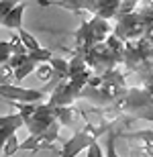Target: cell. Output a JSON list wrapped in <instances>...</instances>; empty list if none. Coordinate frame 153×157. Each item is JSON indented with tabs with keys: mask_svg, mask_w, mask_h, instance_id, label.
Here are the masks:
<instances>
[{
	"mask_svg": "<svg viewBox=\"0 0 153 157\" xmlns=\"http://www.w3.org/2000/svg\"><path fill=\"white\" fill-rule=\"evenodd\" d=\"M110 122H100V124H92V122L84 121V127L76 128V133L71 135V139H67L61 147L59 157H76L78 153H82L84 149H88L94 141H98L102 133L110 131Z\"/></svg>",
	"mask_w": 153,
	"mask_h": 157,
	"instance_id": "6da1fadb",
	"label": "cell"
},
{
	"mask_svg": "<svg viewBox=\"0 0 153 157\" xmlns=\"http://www.w3.org/2000/svg\"><path fill=\"white\" fill-rule=\"evenodd\" d=\"M47 90H33V88H21L17 84H0V98L8 102H27V104H39L47 98Z\"/></svg>",
	"mask_w": 153,
	"mask_h": 157,
	"instance_id": "7a4b0ae2",
	"label": "cell"
},
{
	"mask_svg": "<svg viewBox=\"0 0 153 157\" xmlns=\"http://www.w3.org/2000/svg\"><path fill=\"white\" fill-rule=\"evenodd\" d=\"M59 131H61V124L55 121L47 131L37 133V135H29V137L18 145V151H43V149H53V143L59 139Z\"/></svg>",
	"mask_w": 153,
	"mask_h": 157,
	"instance_id": "3957f363",
	"label": "cell"
},
{
	"mask_svg": "<svg viewBox=\"0 0 153 157\" xmlns=\"http://www.w3.org/2000/svg\"><path fill=\"white\" fill-rule=\"evenodd\" d=\"M53 122H55V108L49 106L47 102H45V104L39 102V104H35V112H33V117H31L29 121L25 122V127L29 128L31 135H37V133L47 131Z\"/></svg>",
	"mask_w": 153,
	"mask_h": 157,
	"instance_id": "277c9868",
	"label": "cell"
},
{
	"mask_svg": "<svg viewBox=\"0 0 153 157\" xmlns=\"http://www.w3.org/2000/svg\"><path fill=\"white\" fill-rule=\"evenodd\" d=\"M123 0H96V8H94V17H100L104 21L117 17V10L120 8Z\"/></svg>",
	"mask_w": 153,
	"mask_h": 157,
	"instance_id": "5b68a950",
	"label": "cell"
},
{
	"mask_svg": "<svg viewBox=\"0 0 153 157\" xmlns=\"http://www.w3.org/2000/svg\"><path fill=\"white\" fill-rule=\"evenodd\" d=\"M23 14H25V2L12 6V10L2 18V27L4 29H12V31L23 29Z\"/></svg>",
	"mask_w": 153,
	"mask_h": 157,
	"instance_id": "8992f818",
	"label": "cell"
},
{
	"mask_svg": "<svg viewBox=\"0 0 153 157\" xmlns=\"http://www.w3.org/2000/svg\"><path fill=\"white\" fill-rule=\"evenodd\" d=\"M80 117V110H76L74 106H59V108H55V121L61 124V127H71L74 124V121Z\"/></svg>",
	"mask_w": 153,
	"mask_h": 157,
	"instance_id": "52a82bcc",
	"label": "cell"
},
{
	"mask_svg": "<svg viewBox=\"0 0 153 157\" xmlns=\"http://www.w3.org/2000/svg\"><path fill=\"white\" fill-rule=\"evenodd\" d=\"M35 76H37V80L39 82H51V80H59L61 82V78L53 71V67H51V63H39L35 67Z\"/></svg>",
	"mask_w": 153,
	"mask_h": 157,
	"instance_id": "ba28073f",
	"label": "cell"
},
{
	"mask_svg": "<svg viewBox=\"0 0 153 157\" xmlns=\"http://www.w3.org/2000/svg\"><path fill=\"white\" fill-rule=\"evenodd\" d=\"M17 35L21 37V41H23V45H25V49H27V53H31V51H39V49H43L41 47V43L35 39V35H31L29 31H25V29H18L17 31Z\"/></svg>",
	"mask_w": 153,
	"mask_h": 157,
	"instance_id": "9c48e42d",
	"label": "cell"
},
{
	"mask_svg": "<svg viewBox=\"0 0 153 157\" xmlns=\"http://www.w3.org/2000/svg\"><path fill=\"white\" fill-rule=\"evenodd\" d=\"M39 63H35V61H33V59H29V53H27V61H25L23 65H18L17 70H14V80H25V78L29 76V74H33V71H35V67Z\"/></svg>",
	"mask_w": 153,
	"mask_h": 157,
	"instance_id": "30bf717a",
	"label": "cell"
},
{
	"mask_svg": "<svg viewBox=\"0 0 153 157\" xmlns=\"http://www.w3.org/2000/svg\"><path fill=\"white\" fill-rule=\"evenodd\" d=\"M18 145H21V141H18V135H10L8 139H6L4 147H2V155L4 157H12L14 153H18Z\"/></svg>",
	"mask_w": 153,
	"mask_h": 157,
	"instance_id": "8fae6325",
	"label": "cell"
},
{
	"mask_svg": "<svg viewBox=\"0 0 153 157\" xmlns=\"http://www.w3.org/2000/svg\"><path fill=\"white\" fill-rule=\"evenodd\" d=\"M117 131H108L106 133V143H104V157H120L114 149V141H117Z\"/></svg>",
	"mask_w": 153,
	"mask_h": 157,
	"instance_id": "7c38bea8",
	"label": "cell"
},
{
	"mask_svg": "<svg viewBox=\"0 0 153 157\" xmlns=\"http://www.w3.org/2000/svg\"><path fill=\"white\" fill-rule=\"evenodd\" d=\"M49 63H51L53 71H55L61 80H67V61H65V59H61V57H51V59H49Z\"/></svg>",
	"mask_w": 153,
	"mask_h": 157,
	"instance_id": "4fadbf2b",
	"label": "cell"
},
{
	"mask_svg": "<svg viewBox=\"0 0 153 157\" xmlns=\"http://www.w3.org/2000/svg\"><path fill=\"white\" fill-rule=\"evenodd\" d=\"M18 128H23V127H18V124H6V127H0V153H2V147H4L6 139H8L10 135H14Z\"/></svg>",
	"mask_w": 153,
	"mask_h": 157,
	"instance_id": "5bb4252c",
	"label": "cell"
},
{
	"mask_svg": "<svg viewBox=\"0 0 153 157\" xmlns=\"http://www.w3.org/2000/svg\"><path fill=\"white\" fill-rule=\"evenodd\" d=\"M6 124H18V127H25L23 122V117L14 112V114H2L0 117V127H6Z\"/></svg>",
	"mask_w": 153,
	"mask_h": 157,
	"instance_id": "9a60e30c",
	"label": "cell"
},
{
	"mask_svg": "<svg viewBox=\"0 0 153 157\" xmlns=\"http://www.w3.org/2000/svg\"><path fill=\"white\" fill-rule=\"evenodd\" d=\"M14 80V70H12L8 63L0 65V84H12Z\"/></svg>",
	"mask_w": 153,
	"mask_h": 157,
	"instance_id": "2e32d148",
	"label": "cell"
},
{
	"mask_svg": "<svg viewBox=\"0 0 153 157\" xmlns=\"http://www.w3.org/2000/svg\"><path fill=\"white\" fill-rule=\"evenodd\" d=\"M8 43H10V55H14V53H27V49H25L23 41H21L18 35H12V39H8Z\"/></svg>",
	"mask_w": 153,
	"mask_h": 157,
	"instance_id": "e0dca14e",
	"label": "cell"
},
{
	"mask_svg": "<svg viewBox=\"0 0 153 157\" xmlns=\"http://www.w3.org/2000/svg\"><path fill=\"white\" fill-rule=\"evenodd\" d=\"M25 61H27V53H14V55H10V57H8V61H6V63L10 65L12 70H17L18 65H23Z\"/></svg>",
	"mask_w": 153,
	"mask_h": 157,
	"instance_id": "ac0fdd59",
	"label": "cell"
},
{
	"mask_svg": "<svg viewBox=\"0 0 153 157\" xmlns=\"http://www.w3.org/2000/svg\"><path fill=\"white\" fill-rule=\"evenodd\" d=\"M86 157H104V149H102V145L98 141H94V143L86 149Z\"/></svg>",
	"mask_w": 153,
	"mask_h": 157,
	"instance_id": "d6986e66",
	"label": "cell"
},
{
	"mask_svg": "<svg viewBox=\"0 0 153 157\" xmlns=\"http://www.w3.org/2000/svg\"><path fill=\"white\" fill-rule=\"evenodd\" d=\"M124 139H143V141H153V131H139V133H124Z\"/></svg>",
	"mask_w": 153,
	"mask_h": 157,
	"instance_id": "ffe728a7",
	"label": "cell"
},
{
	"mask_svg": "<svg viewBox=\"0 0 153 157\" xmlns=\"http://www.w3.org/2000/svg\"><path fill=\"white\" fill-rule=\"evenodd\" d=\"M12 6H17L12 0H0V21H2V18L12 10Z\"/></svg>",
	"mask_w": 153,
	"mask_h": 157,
	"instance_id": "44dd1931",
	"label": "cell"
},
{
	"mask_svg": "<svg viewBox=\"0 0 153 157\" xmlns=\"http://www.w3.org/2000/svg\"><path fill=\"white\" fill-rule=\"evenodd\" d=\"M8 57H10L8 53H2V51H0V65H2V63H6V61H8Z\"/></svg>",
	"mask_w": 153,
	"mask_h": 157,
	"instance_id": "7402d4cb",
	"label": "cell"
},
{
	"mask_svg": "<svg viewBox=\"0 0 153 157\" xmlns=\"http://www.w3.org/2000/svg\"><path fill=\"white\" fill-rule=\"evenodd\" d=\"M12 2H14V4H23V2L27 4V0H12Z\"/></svg>",
	"mask_w": 153,
	"mask_h": 157,
	"instance_id": "603a6c76",
	"label": "cell"
},
{
	"mask_svg": "<svg viewBox=\"0 0 153 157\" xmlns=\"http://www.w3.org/2000/svg\"><path fill=\"white\" fill-rule=\"evenodd\" d=\"M0 27H2V21H0Z\"/></svg>",
	"mask_w": 153,
	"mask_h": 157,
	"instance_id": "cb8c5ba5",
	"label": "cell"
},
{
	"mask_svg": "<svg viewBox=\"0 0 153 157\" xmlns=\"http://www.w3.org/2000/svg\"><path fill=\"white\" fill-rule=\"evenodd\" d=\"M0 157H4V155H2V153H0Z\"/></svg>",
	"mask_w": 153,
	"mask_h": 157,
	"instance_id": "d4e9b609",
	"label": "cell"
}]
</instances>
